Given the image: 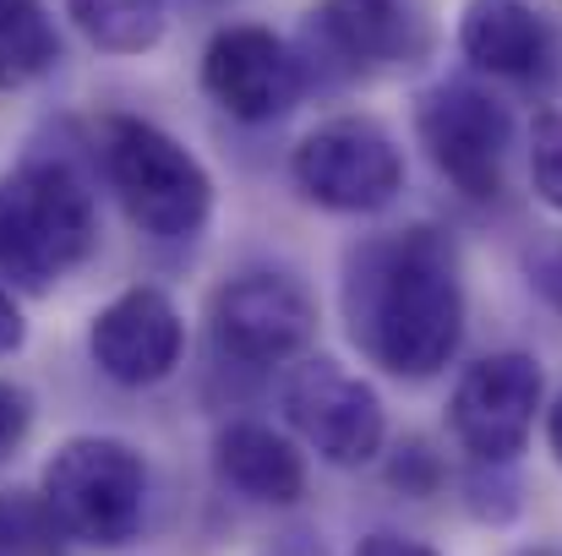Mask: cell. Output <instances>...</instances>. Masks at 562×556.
I'll return each mask as SVG.
<instances>
[{"instance_id":"cell-1","label":"cell","mask_w":562,"mask_h":556,"mask_svg":"<svg viewBox=\"0 0 562 556\" xmlns=\"http://www.w3.org/2000/svg\"><path fill=\"white\" fill-rule=\"evenodd\" d=\"M345 322L372 366L426 382L464 344L459 246L437 224L372 235L345 262Z\"/></svg>"},{"instance_id":"cell-2","label":"cell","mask_w":562,"mask_h":556,"mask_svg":"<svg viewBox=\"0 0 562 556\" xmlns=\"http://www.w3.org/2000/svg\"><path fill=\"white\" fill-rule=\"evenodd\" d=\"M99 207L66 159H27L0 175V273L22 290H49L88 262Z\"/></svg>"},{"instance_id":"cell-3","label":"cell","mask_w":562,"mask_h":556,"mask_svg":"<svg viewBox=\"0 0 562 556\" xmlns=\"http://www.w3.org/2000/svg\"><path fill=\"white\" fill-rule=\"evenodd\" d=\"M99 164L104 185L126 207V218L154 240H191L213 213V175L187 143L143 115L99 121Z\"/></svg>"},{"instance_id":"cell-4","label":"cell","mask_w":562,"mask_h":556,"mask_svg":"<svg viewBox=\"0 0 562 556\" xmlns=\"http://www.w3.org/2000/svg\"><path fill=\"white\" fill-rule=\"evenodd\" d=\"M38 497L71 541L121 552L148 524V458L121 436H71L49 453Z\"/></svg>"},{"instance_id":"cell-5","label":"cell","mask_w":562,"mask_h":556,"mask_svg":"<svg viewBox=\"0 0 562 556\" xmlns=\"http://www.w3.org/2000/svg\"><path fill=\"white\" fill-rule=\"evenodd\" d=\"M290 181L312 207L382 213L404 191V148L372 115H334L295 143Z\"/></svg>"},{"instance_id":"cell-6","label":"cell","mask_w":562,"mask_h":556,"mask_svg":"<svg viewBox=\"0 0 562 556\" xmlns=\"http://www.w3.org/2000/svg\"><path fill=\"white\" fill-rule=\"evenodd\" d=\"M415 137L453 191H464L475 202H492L503 191L508 148H514V115L481 82L426 88L415 99Z\"/></svg>"},{"instance_id":"cell-7","label":"cell","mask_w":562,"mask_h":556,"mask_svg":"<svg viewBox=\"0 0 562 556\" xmlns=\"http://www.w3.org/2000/svg\"><path fill=\"white\" fill-rule=\"evenodd\" d=\"M207 333L218 355L240 366H284L312 350L317 339V300L306 295L301 279L251 268L235 273L229 284L213 290L207 300Z\"/></svg>"},{"instance_id":"cell-8","label":"cell","mask_w":562,"mask_h":556,"mask_svg":"<svg viewBox=\"0 0 562 556\" xmlns=\"http://www.w3.org/2000/svg\"><path fill=\"white\" fill-rule=\"evenodd\" d=\"M541 404H547L541 361L525 350H497L464 366V376L453 382L448 425L475 464H514L536 431Z\"/></svg>"},{"instance_id":"cell-9","label":"cell","mask_w":562,"mask_h":556,"mask_svg":"<svg viewBox=\"0 0 562 556\" xmlns=\"http://www.w3.org/2000/svg\"><path fill=\"white\" fill-rule=\"evenodd\" d=\"M202 93L240 126H273L301 104L306 60L262 22H224L202 44Z\"/></svg>"},{"instance_id":"cell-10","label":"cell","mask_w":562,"mask_h":556,"mask_svg":"<svg viewBox=\"0 0 562 556\" xmlns=\"http://www.w3.org/2000/svg\"><path fill=\"white\" fill-rule=\"evenodd\" d=\"M284 415L306 447L334 469H361L382 453L387 415L367 376L345 371L334 355H306L284 382Z\"/></svg>"},{"instance_id":"cell-11","label":"cell","mask_w":562,"mask_h":556,"mask_svg":"<svg viewBox=\"0 0 562 556\" xmlns=\"http://www.w3.org/2000/svg\"><path fill=\"white\" fill-rule=\"evenodd\" d=\"M88 355L121 387H159L165 376H176L181 355H187V322L165 290L137 284L93 311Z\"/></svg>"},{"instance_id":"cell-12","label":"cell","mask_w":562,"mask_h":556,"mask_svg":"<svg viewBox=\"0 0 562 556\" xmlns=\"http://www.w3.org/2000/svg\"><path fill=\"white\" fill-rule=\"evenodd\" d=\"M306 44L339 77H372L420 49V16L409 0H317Z\"/></svg>"},{"instance_id":"cell-13","label":"cell","mask_w":562,"mask_h":556,"mask_svg":"<svg viewBox=\"0 0 562 556\" xmlns=\"http://www.w3.org/2000/svg\"><path fill=\"white\" fill-rule=\"evenodd\" d=\"M459 49L486 77L541 82L558 66V27L536 0H464Z\"/></svg>"},{"instance_id":"cell-14","label":"cell","mask_w":562,"mask_h":556,"mask_svg":"<svg viewBox=\"0 0 562 556\" xmlns=\"http://www.w3.org/2000/svg\"><path fill=\"white\" fill-rule=\"evenodd\" d=\"M213 464H218L224 486H235L246 502L290 508L306 497V458L295 453L290 436H279L262 420H229L213 436Z\"/></svg>"},{"instance_id":"cell-15","label":"cell","mask_w":562,"mask_h":556,"mask_svg":"<svg viewBox=\"0 0 562 556\" xmlns=\"http://www.w3.org/2000/svg\"><path fill=\"white\" fill-rule=\"evenodd\" d=\"M60 66V33L38 0H0V93L33 88Z\"/></svg>"},{"instance_id":"cell-16","label":"cell","mask_w":562,"mask_h":556,"mask_svg":"<svg viewBox=\"0 0 562 556\" xmlns=\"http://www.w3.org/2000/svg\"><path fill=\"white\" fill-rule=\"evenodd\" d=\"M66 16L104 55H148L165 38L170 0H66Z\"/></svg>"},{"instance_id":"cell-17","label":"cell","mask_w":562,"mask_h":556,"mask_svg":"<svg viewBox=\"0 0 562 556\" xmlns=\"http://www.w3.org/2000/svg\"><path fill=\"white\" fill-rule=\"evenodd\" d=\"M0 556H71V535L33 491H0Z\"/></svg>"},{"instance_id":"cell-18","label":"cell","mask_w":562,"mask_h":556,"mask_svg":"<svg viewBox=\"0 0 562 556\" xmlns=\"http://www.w3.org/2000/svg\"><path fill=\"white\" fill-rule=\"evenodd\" d=\"M530 185L552 213H562V110L536 115L530 126Z\"/></svg>"},{"instance_id":"cell-19","label":"cell","mask_w":562,"mask_h":556,"mask_svg":"<svg viewBox=\"0 0 562 556\" xmlns=\"http://www.w3.org/2000/svg\"><path fill=\"white\" fill-rule=\"evenodd\" d=\"M525 273H530V290L562 311V235H541L530 251H525Z\"/></svg>"},{"instance_id":"cell-20","label":"cell","mask_w":562,"mask_h":556,"mask_svg":"<svg viewBox=\"0 0 562 556\" xmlns=\"http://www.w3.org/2000/svg\"><path fill=\"white\" fill-rule=\"evenodd\" d=\"M27 431H33V398H27L16 382L0 376V464L22 453Z\"/></svg>"},{"instance_id":"cell-21","label":"cell","mask_w":562,"mask_h":556,"mask_svg":"<svg viewBox=\"0 0 562 556\" xmlns=\"http://www.w3.org/2000/svg\"><path fill=\"white\" fill-rule=\"evenodd\" d=\"M356 556H442V552H431L426 541H409V535L376 530V535H367V541L356 546Z\"/></svg>"},{"instance_id":"cell-22","label":"cell","mask_w":562,"mask_h":556,"mask_svg":"<svg viewBox=\"0 0 562 556\" xmlns=\"http://www.w3.org/2000/svg\"><path fill=\"white\" fill-rule=\"evenodd\" d=\"M22 344H27V322H22V306H16V300H11V295L0 290V361H5V355H16Z\"/></svg>"},{"instance_id":"cell-23","label":"cell","mask_w":562,"mask_h":556,"mask_svg":"<svg viewBox=\"0 0 562 556\" xmlns=\"http://www.w3.org/2000/svg\"><path fill=\"white\" fill-rule=\"evenodd\" d=\"M547 447H552V458L562 464V393H558V404L547 409Z\"/></svg>"},{"instance_id":"cell-24","label":"cell","mask_w":562,"mask_h":556,"mask_svg":"<svg viewBox=\"0 0 562 556\" xmlns=\"http://www.w3.org/2000/svg\"><path fill=\"white\" fill-rule=\"evenodd\" d=\"M519 556H562V546H530V552H519Z\"/></svg>"}]
</instances>
